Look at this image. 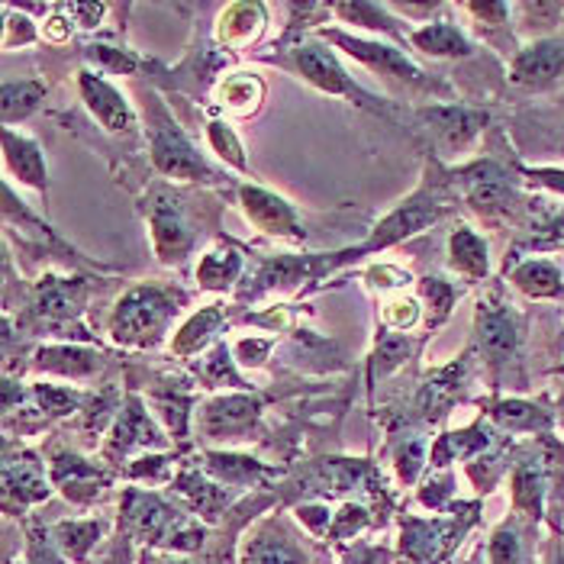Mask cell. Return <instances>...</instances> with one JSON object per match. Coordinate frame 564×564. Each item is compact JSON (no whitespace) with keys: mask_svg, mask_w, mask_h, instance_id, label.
Masks as SVG:
<instances>
[{"mask_svg":"<svg viewBox=\"0 0 564 564\" xmlns=\"http://www.w3.org/2000/svg\"><path fill=\"white\" fill-rule=\"evenodd\" d=\"M181 310V297L155 284H135L130 288L110 316V336L117 346L152 348L159 346Z\"/></svg>","mask_w":564,"mask_h":564,"instance_id":"1","label":"cell"},{"mask_svg":"<svg viewBox=\"0 0 564 564\" xmlns=\"http://www.w3.org/2000/svg\"><path fill=\"white\" fill-rule=\"evenodd\" d=\"M145 130H149V149H152V162L159 174L172 181H214L217 177L207 165V159L197 152L187 132L174 123V117L155 94L145 97Z\"/></svg>","mask_w":564,"mask_h":564,"instance_id":"2","label":"cell"},{"mask_svg":"<svg viewBox=\"0 0 564 564\" xmlns=\"http://www.w3.org/2000/svg\"><path fill=\"white\" fill-rule=\"evenodd\" d=\"M149 232L159 261L181 264L197 242V229L184 210V200L169 187H155L149 197Z\"/></svg>","mask_w":564,"mask_h":564,"instance_id":"3","label":"cell"},{"mask_svg":"<svg viewBox=\"0 0 564 564\" xmlns=\"http://www.w3.org/2000/svg\"><path fill=\"white\" fill-rule=\"evenodd\" d=\"M319 40H326L329 45H339L346 55H351L355 62H361L365 68L378 72V75H388L397 82H406L413 87H438L435 82L426 78V72L400 48V45L388 43V40H361V36H348L339 30H319ZM442 90V87H438Z\"/></svg>","mask_w":564,"mask_h":564,"instance_id":"4","label":"cell"},{"mask_svg":"<svg viewBox=\"0 0 564 564\" xmlns=\"http://www.w3.org/2000/svg\"><path fill=\"white\" fill-rule=\"evenodd\" d=\"M462 187H465V200L478 217L507 219L517 210V187L510 181V172L497 162H475L462 172Z\"/></svg>","mask_w":564,"mask_h":564,"instance_id":"5","label":"cell"},{"mask_svg":"<svg viewBox=\"0 0 564 564\" xmlns=\"http://www.w3.org/2000/svg\"><path fill=\"white\" fill-rule=\"evenodd\" d=\"M291 65L316 90L333 94V97H355L358 104H365L361 87L355 85V78L343 68V62L336 58V52L326 48V43H319V40H301V43L291 48Z\"/></svg>","mask_w":564,"mask_h":564,"instance_id":"6","label":"cell"},{"mask_svg":"<svg viewBox=\"0 0 564 564\" xmlns=\"http://www.w3.org/2000/svg\"><path fill=\"white\" fill-rule=\"evenodd\" d=\"M261 416V403L249 393H223L197 410V426L210 442L249 438Z\"/></svg>","mask_w":564,"mask_h":564,"instance_id":"7","label":"cell"},{"mask_svg":"<svg viewBox=\"0 0 564 564\" xmlns=\"http://www.w3.org/2000/svg\"><path fill=\"white\" fill-rule=\"evenodd\" d=\"M239 204H242L246 219L264 236H274L284 242H304L306 239V229L297 219V210L284 197H278L274 191H264L259 184H242Z\"/></svg>","mask_w":564,"mask_h":564,"instance_id":"8","label":"cell"},{"mask_svg":"<svg viewBox=\"0 0 564 564\" xmlns=\"http://www.w3.org/2000/svg\"><path fill=\"white\" fill-rule=\"evenodd\" d=\"M78 87H82V97H85L87 110L94 113V120L104 127L107 132H117V135H132L139 127V117L130 107V100L110 85L100 72H78Z\"/></svg>","mask_w":564,"mask_h":564,"instance_id":"9","label":"cell"},{"mask_svg":"<svg viewBox=\"0 0 564 564\" xmlns=\"http://www.w3.org/2000/svg\"><path fill=\"white\" fill-rule=\"evenodd\" d=\"M564 75V43L562 40H535L522 45L510 58V82L525 90H545Z\"/></svg>","mask_w":564,"mask_h":564,"instance_id":"10","label":"cell"},{"mask_svg":"<svg viewBox=\"0 0 564 564\" xmlns=\"http://www.w3.org/2000/svg\"><path fill=\"white\" fill-rule=\"evenodd\" d=\"M445 214V204H438L433 197H426V194H416L413 200H406L403 207H397L391 217L384 219L378 229H375V236L361 246V252H381V249H391L397 242H403V239H410V236H416L420 229H426V226H433L435 219Z\"/></svg>","mask_w":564,"mask_h":564,"instance_id":"11","label":"cell"},{"mask_svg":"<svg viewBox=\"0 0 564 564\" xmlns=\"http://www.w3.org/2000/svg\"><path fill=\"white\" fill-rule=\"evenodd\" d=\"M420 117H423V123L430 127L435 142H438L448 155L465 152V149L478 139V132L487 127V110L458 107V104H452V107H430V110H423Z\"/></svg>","mask_w":564,"mask_h":564,"instance_id":"12","label":"cell"},{"mask_svg":"<svg viewBox=\"0 0 564 564\" xmlns=\"http://www.w3.org/2000/svg\"><path fill=\"white\" fill-rule=\"evenodd\" d=\"M458 520H406L403 522V555L413 564H438L462 535Z\"/></svg>","mask_w":564,"mask_h":564,"instance_id":"13","label":"cell"},{"mask_svg":"<svg viewBox=\"0 0 564 564\" xmlns=\"http://www.w3.org/2000/svg\"><path fill=\"white\" fill-rule=\"evenodd\" d=\"M478 346L490 365H503L513 358L520 346V323L510 313V306L497 301H480L478 306Z\"/></svg>","mask_w":564,"mask_h":564,"instance_id":"14","label":"cell"},{"mask_svg":"<svg viewBox=\"0 0 564 564\" xmlns=\"http://www.w3.org/2000/svg\"><path fill=\"white\" fill-rule=\"evenodd\" d=\"M242 564H306V555L284 525L264 522L246 539Z\"/></svg>","mask_w":564,"mask_h":564,"instance_id":"15","label":"cell"},{"mask_svg":"<svg viewBox=\"0 0 564 564\" xmlns=\"http://www.w3.org/2000/svg\"><path fill=\"white\" fill-rule=\"evenodd\" d=\"M3 162H7V172L13 174L20 184L36 187V191H45V187H48L45 155L36 139H30V135H23V132H13L7 127V130H3Z\"/></svg>","mask_w":564,"mask_h":564,"instance_id":"16","label":"cell"},{"mask_svg":"<svg viewBox=\"0 0 564 564\" xmlns=\"http://www.w3.org/2000/svg\"><path fill=\"white\" fill-rule=\"evenodd\" d=\"M264 30V3H229L217 20V43L229 52H246Z\"/></svg>","mask_w":564,"mask_h":564,"instance_id":"17","label":"cell"},{"mask_svg":"<svg viewBox=\"0 0 564 564\" xmlns=\"http://www.w3.org/2000/svg\"><path fill=\"white\" fill-rule=\"evenodd\" d=\"M214 100L229 117L246 120V117L259 113L261 100H264V82L256 72H229L214 85Z\"/></svg>","mask_w":564,"mask_h":564,"instance_id":"18","label":"cell"},{"mask_svg":"<svg viewBox=\"0 0 564 564\" xmlns=\"http://www.w3.org/2000/svg\"><path fill=\"white\" fill-rule=\"evenodd\" d=\"M510 284L529 301H562L564 274L552 259H525L510 271Z\"/></svg>","mask_w":564,"mask_h":564,"instance_id":"19","label":"cell"},{"mask_svg":"<svg viewBox=\"0 0 564 564\" xmlns=\"http://www.w3.org/2000/svg\"><path fill=\"white\" fill-rule=\"evenodd\" d=\"M490 416L500 430L510 433H535V435H552L555 430V413L545 410L542 403L532 400H520V397H503L490 406Z\"/></svg>","mask_w":564,"mask_h":564,"instance_id":"20","label":"cell"},{"mask_svg":"<svg viewBox=\"0 0 564 564\" xmlns=\"http://www.w3.org/2000/svg\"><path fill=\"white\" fill-rule=\"evenodd\" d=\"M410 45L433 58H468L475 52V43L455 20H430L426 26L410 33Z\"/></svg>","mask_w":564,"mask_h":564,"instance_id":"21","label":"cell"},{"mask_svg":"<svg viewBox=\"0 0 564 564\" xmlns=\"http://www.w3.org/2000/svg\"><path fill=\"white\" fill-rule=\"evenodd\" d=\"M448 264L458 278H465L468 284H478L490 271V249L487 239L478 236L471 226H458L448 239Z\"/></svg>","mask_w":564,"mask_h":564,"instance_id":"22","label":"cell"},{"mask_svg":"<svg viewBox=\"0 0 564 564\" xmlns=\"http://www.w3.org/2000/svg\"><path fill=\"white\" fill-rule=\"evenodd\" d=\"M87 297V284L78 278H45L36 288V310L52 323H65L82 313Z\"/></svg>","mask_w":564,"mask_h":564,"instance_id":"23","label":"cell"},{"mask_svg":"<svg viewBox=\"0 0 564 564\" xmlns=\"http://www.w3.org/2000/svg\"><path fill=\"white\" fill-rule=\"evenodd\" d=\"M223 323H226V310L219 304L204 306V310H197L177 333H174L172 339V351L177 358H191V355H197V351H204V348L210 346L214 339H217V333L223 329Z\"/></svg>","mask_w":564,"mask_h":564,"instance_id":"24","label":"cell"},{"mask_svg":"<svg viewBox=\"0 0 564 564\" xmlns=\"http://www.w3.org/2000/svg\"><path fill=\"white\" fill-rule=\"evenodd\" d=\"M242 268H246L242 252L226 246V242H219L214 249H207L200 264H197V284H200V291H217V294L219 291H229L239 281Z\"/></svg>","mask_w":564,"mask_h":564,"instance_id":"25","label":"cell"},{"mask_svg":"<svg viewBox=\"0 0 564 564\" xmlns=\"http://www.w3.org/2000/svg\"><path fill=\"white\" fill-rule=\"evenodd\" d=\"M3 494H7V503L17 497L20 507L45 500V497H48V484H45L40 462L30 458V455H23V458H17V462H7V471H3Z\"/></svg>","mask_w":564,"mask_h":564,"instance_id":"26","label":"cell"},{"mask_svg":"<svg viewBox=\"0 0 564 564\" xmlns=\"http://www.w3.org/2000/svg\"><path fill=\"white\" fill-rule=\"evenodd\" d=\"M162 442V435L159 430L152 426V420H149V413L142 410V403L139 400H130L127 403V410H123V416H120V423H117V430L110 435V445H107V452H113V455H127L130 448L135 445H159Z\"/></svg>","mask_w":564,"mask_h":564,"instance_id":"27","label":"cell"},{"mask_svg":"<svg viewBox=\"0 0 564 564\" xmlns=\"http://www.w3.org/2000/svg\"><path fill=\"white\" fill-rule=\"evenodd\" d=\"M36 368L55 371L62 378H72V381H82L100 368V355L78 346H48L36 351Z\"/></svg>","mask_w":564,"mask_h":564,"instance_id":"28","label":"cell"},{"mask_svg":"<svg viewBox=\"0 0 564 564\" xmlns=\"http://www.w3.org/2000/svg\"><path fill=\"white\" fill-rule=\"evenodd\" d=\"M336 17H343L351 26H361V30H371L378 36H391L400 43H410V33L400 30V20L391 17V7H381V3H336L329 7Z\"/></svg>","mask_w":564,"mask_h":564,"instance_id":"29","label":"cell"},{"mask_svg":"<svg viewBox=\"0 0 564 564\" xmlns=\"http://www.w3.org/2000/svg\"><path fill=\"white\" fill-rule=\"evenodd\" d=\"M174 487L191 500L194 510H200L204 520H217L219 513H226V507L232 503V494L223 484L204 480L197 471H184L181 478L174 480Z\"/></svg>","mask_w":564,"mask_h":564,"instance_id":"30","label":"cell"},{"mask_svg":"<svg viewBox=\"0 0 564 564\" xmlns=\"http://www.w3.org/2000/svg\"><path fill=\"white\" fill-rule=\"evenodd\" d=\"M513 507L529 520H542L545 510V471L535 462H522L513 471Z\"/></svg>","mask_w":564,"mask_h":564,"instance_id":"31","label":"cell"},{"mask_svg":"<svg viewBox=\"0 0 564 564\" xmlns=\"http://www.w3.org/2000/svg\"><path fill=\"white\" fill-rule=\"evenodd\" d=\"M207 471L217 478V484H229V487H249L268 475V468L256 458L226 455V452H207Z\"/></svg>","mask_w":564,"mask_h":564,"instance_id":"32","label":"cell"},{"mask_svg":"<svg viewBox=\"0 0 564 564\" xmlns=\"http://www.w3.org/2000/svg\"><path fill=\"white\" fill-rule=\"evenodd\" d=\"M45 97L43 82H7L3 85V123L26 120Z\"/></svg>","mask_w":564,"mask_h":564,"instance_id":"33","label":"cell"},{"mask_svg":"<svg viewBox=\"0 0 564 564\" xmlns=\"http://www.w3.org/2000/svg\"><path fill=\"white\" fill-rule=\"evenodd\" d=\"M513 13H520V30L535 43L549 40V33L562 23L564 3H517Z\"/></svg>","mask_w":564,"mask_h":564,"instance_id":"34","label":"cell"},{"mask_svg":"<svg viewBox=\"0 0 564 564\" xmlns=\"http://www.w3.org/2000/svg\"><path fill=\"white\" fill-rule=\"evenodd\" d=\"M55 535H58V545L65 549V555L72 562H85L87 552L97 545L100 539V522L94 520H75L55 525Z\"/></svg>","mask_w":564,"mask_h":564,"instance_id":"35","label":"cell"},{"mask_svg":"<svg viewBox=\"0 0 564 564\" xmlns=\"http://www.w3.org/2000/svg\"><path fill=\"white\" fill-rule=\"evenodd\" d=\"M232 351L226 346H214L207 355H204V361L197 365V375L207 381V388H246L242 384V378L236 375V368H232Z\"/></svg>","mask_w":564,"mask_h":564,"instance_id":"36","label":"cell"},{"mask_svg":"<svg viewBox=\"0 0 564 564\" xmlns=\"http://www.w3.org/2000/svg\"><path fill=\"white\" fill-rule=\"evenodd\" d=\"M207 139H210V149L217 152L226 165H232V169H239V172L249 169V165H246V149H242L239 135H236V130H232L229 123H223V120L207 123Z\"/></svg>","mask_w":564,"mask_h":564,"instance_id":"37","label":"cell"},{"mask_svg":"<svg viewBox=\"0 0 564 564\" xmlns=\"http://www.w3.org/2000/svg\"><path fill=\"white\" fill-rule=\"evenodd\" d=\"M426 465V438H403L393 452V468L403 484H413Z\"/></svg>","mask_w":564,"mask_h":564,"instance_id":"38","label":"cell"},{"mask_svg":"<svg viewBox=\"0 0 564 564\" xmlns=\"http://www.w3.org/2000/svg\"><path fill=\"white\" fill-rule=\"evenodd\" d=\"M487 558H490V564H522L520 529L510 525V522H503V525L490 535Z\"/></svg>","mask_w":564,"mask_h":564,"instance_id":"39","label":"cell"},{"mask_svg":"<svg viewBox=\"0 0 564 564\" xmlns=\"http://www.w3.org/2000/svg\"><path fill=\"white\" fill-rule=\"evenodd\" d=\"M420 323V304L406 294H393L384 304V326L393 333H406Z\"/></svg>","mask_w":564,"mask_h":564,"instance_id":"40","label":"cell"},{"mask_svg":"<svg viewBox=\"0 0 564 564\" xmlns=\"http://www.w3.org/2000/svg\"><path fill=\"white\" fill-rule=\"evenodd\" d=\"M522 249H529V252H564V214L535 226L532 239L522 242Z\"/></svg>","mask_w":564,"mask_h":564,"instance_id":"41","label":"cell"},{"mask_svg":"<svg viewBox=\"0 0 564 564\" xmlns=\"http://www.w3.org/2000/svg\"><path fill=\"white\" fill-rule=\"evenodd\" d=\"M107 75H132V68H135V58H132L130 52H123V48H107V45H97L94 52H87Z\"/></svg>","mask_w":564,"mask_h":564,"instance_id":"42","label":"cell"},{"mask_svg":"<svg viewBox=\"0 0 564 564\" xmlns=\"http://www.w3.org/2000/svg\"><path fill=\"white\" fill-rule=\"evenodd\" d=\"M423 294L430 301V310L435 306V323H442L448 316L452 304H455V288L448 281H442V278H426L423 281Z\"/></svg>","mask_w":564,"mask_h":564,"instance_id":"43","label":"cell"},{"mask_svg":"<svg viewBox=\"0 0 564 564\" xmlns=\"http://www.w3.org/2000/svg\"><path fill=\"white\" fill-rule=\"evenodd\" d=\"M297 520L304 522L313 535H329V529H333V520H336V517H333L326 507H319V503H304V507H297Z\"/></svg>","mask_w":564,"mask_h":564,"instance_id":"44","label":"cell"},{"mask_svg":"<svg viewBox=\"0 0 564 564\" xmlns=\"http://www.w3.org/2000/svg\"><path fill=\"white\" fill-rule=\"evenodd\" d=\"M522 177L529 184H535V187H545V191L564 197V169H552V165H545V169H522Z\"/></svg>","mask_w":564,"mask_h":564,"instance_id":"45","label":"cell"},{"mask_svg":"<svg viewBox=\"0 0 564 564\" xmlns=\"http://www.w3.org/2000/svg\"><path fill=\"white\" fill-rule=\"evenodd\" d=\"M448 497H452V475H433V480L420 490V500L430 510H442Z\"/></svg>","mask_w":564,"mask_h":564,"instance_id":"46","label":"cell"},{"mask_svg":"<svg viewBox=\"0 0 564 564\" xmlns=\"http://www.w3.org/2000/svg\"><path fill=\"white\" fill-rule=\"evenodd\" d=\"M365 525V510L361 507H343V513H336L329 535L333 539H351V532H358Z\"/></svg>","mask_w":564,"mask_h":564,"instance_id":"47","label":"cell"},{"mask_svg":"<svg viewBox=\"0 0 564 564\" xmlns=\"http://www.w3.org/2000/svg\"><path fill=\"white\" fill-rule=\"evenodd\" d=\"M62 10L68 13V20L75 17V20H78V26H85V30L100 26V20H104V13H107V7H104V3H65Z\"/></svg>","mask_w":564,"mask_h":564,"instance_id":"48","label":"cell"},{"mask_svg":"<svg viewBox=\"0 0 564 564\" xmlns=\"http://www.w3.org/2000/svg\"><path fill=\"white\" fill-rule=\"evenodd\" d=\"M271 339H242L239 346H236V361L239 365H249V368H259L261 361H264V355L271 351Z\"/></svg>","mask_w":564,"mask_h":564,"instance_id":"49","label":"cell"},{"mask_svg":"<svg viewBox=\"0 0 564 564\" xmlns=\"http://www.w3.org/2000/svg\"><path fill=\"white\" fill-rule=\"evenodd\" d=\"M36 40V33H33V23L26 20V17H7V36H3V45L7 48H13V45H26Z\"/></svg>","mask_w":564,"mask_h":564,"instance_id":"50","label":"cell"},{"mask_svg":"<svg viewBox=\"0 0 564 564\" xmlns=\"http://www.w3.org/2000/svg\"><path fill=\"white\" fill-rule=\"evenodd\" d=\"M406 358V343L403 339H384V346L378 351V368L381 375H388L393 365H400Z\"/></svg>","mask_w":564,"mask_h":564,"instance_id":"51","label":"cell"},{"mask_svg":"<svg viewBox=\"0 0 564 564\" xmlns=\"http://www.w3.org/2000/svg\"><path fill=\"white\" fill-rule=\"evenodd\" d=\"M368 278H371L375 284H381V288H400V284H406V281H410V274H406V271L391 268V264H378V268H371V271H368Z\"/></svg>","mask_w":564,"mask_h":564,"instance_id":"52","label":"cell"},{"mask_svg":"<svg viewBox=\"0 0 564 564\" xmlns=\"http://www.w3.org/2000/svg\"><path fill=\"white\" fill-rule=\"evenodd\" d=\"M43 40L45 43H68L72 40V20H65V17H52V20H45L43 26Z\"/></svg>","mask_w":564,"mask_h":564,"instance_id":"53","label":"cell"},{"mask_svg":"<svg viewBox=\"0 0 564 564\" xmlns=\"http://www.w3.org/2000/svg\"><path fill=\"white\" fill-rule=\"evenodd\" d=\"M545 564H564V542H562V539H552V545H549V555H545Z\"/></svg>","mask_w":564,"mask_h":564,"instance_id":"54","label":"cell"},{"mask_svg":"<svg viewBox=\"0 0 564 564\" xmlns=\"http://www.w3.org/2000/svg\"><path fill=\"white\" fill-rule=\"evenodd\" d=\"M555 416H558V423H562V430H564V391L562 397H558V410H555Z\"/></svg>","mask_w":564,"mask_h":564,"instance_id":"55","label":"cell"},{"mask_svg":"<svg viewBox=\"0 0 564 564\" xmlns=\"http://www.w3.org/2000/svg\"><path fill=\"white\" fill-rule=\"evenodd\" d=\"M162 564H197V562H187V558H169V562Z\"/></svg>","mask_w":564,"mask_h":564,"instance_id":"56","label":"cell"},{"mask_svg":"<svg viewBox=\"0 0 564 564\" xmlns=\"http://www.w3.org/2000/svg\"><path fill=\"white\" fill-rule=\"evenodd\" d=\"M558 149H562V155H564V127H562V139H558Z\"/></svg>","mask_w":564,"mask_h":564,"instance_id":"57","label":"cell"}]
</instances>
